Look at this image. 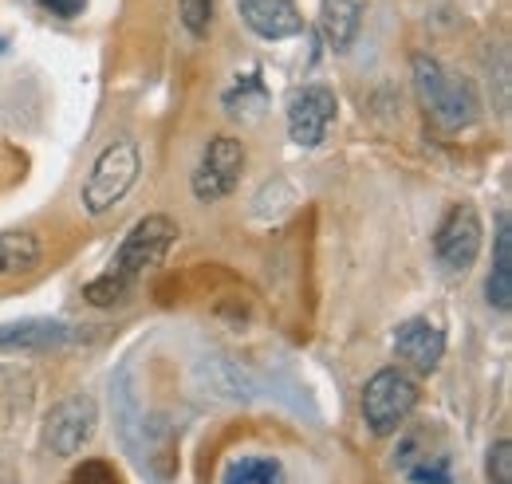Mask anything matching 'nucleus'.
I'll return each instance as SVG.
<instances>
[{
    "label": "nucleus",
    "instance_id": "nucleus-1",
    "mask_svg": "<svg viewBox=\"0 0 512 484\" xmlns=\"http://www.w3.org/2000/svg\"><path fill=\"white\" fill-rule=\"evenodd\" d=\"M174 241H178V225H174L170 217H162V213L142 217L127 233V241L119 244L115 264H111L99 280L87 284V300L95 303V307H111V303L127 300L130 288H134L150 268H158V264L170 256Z\"/></svg>",
    "mask_w": 512,
    "mask_h": 484
},
{
    "label": "nucleus",
    "instance_id": "nucleus-2",
    "mask_svg": "<svg viewBox=\"0 0 512 484\" xmlns=\"http://www.w3.org/2000/svg\"><path fill=\"white\" fill-rule=\"evenodd\" d=\"M414 95L426 107V115L438 122L442 130H465L481 119V103L477 91L465 75L449 71L442 60L434 56H414Z\"/></svg>",
    "mask_w": 512,
    "mask_h": 484
},
{
    "label": "nucleus",
    "instance_id": "nucleus-3",
    "mask_svg": "<svg viewBox=\"0 0 512 484\" xmlns=\"http://www.w3.org/2000/svg\"><path fill=\"white\" fill-rule=\"evenodd\" d=\"M138 174H142V150H138V142L134 138L111 142L95 158V166H91V174L83 182V209L91 217H103L107 209H115L127 197L130 185L138 182Z\"/></svg>",
    "mask_w": 512,
    "mask_h": 484
},
{
    "label": "nucleus",
    "instance_id": "nucleus-4",
    "mask_svg": "<svg viewBox=\"0 0 512 484\" xmlns=\"http://www.w3.org/2000/svg\"><path fill=\"white\" fill-rule=\"evenodd\" d=\"M414 410H418V382L398 366L371 374V382L363 386V418L375 437L398 433Z\"/></svg>",
    "mask_w": 512,
    "mask_h": 484
},
{
    "label": "nucleus",
    "instance_id": "nucleus-5",
    "mask_svg": "<svg viewBox=\"0 0 512 484\" xmlns=\"http://www.w3.org/2000/svg\"><path fill=\"white\" fill-rule=\"evenodd\" d=\"M241 174H245V146L229 134H217L205 142L201 158H197V170H193V197L197 201H221L229 197L237 185H241Z\"/></svg>",
    "mask_w": 512,
    "mask_h": 484
},
{
    "label": "nucleus",
    "instance_id": "nucleus-6",
    "mask_svg": "<svg viewBox=\"0 0 512 484\" xmlns=\"http://www.w3.org/2000/svg\"><path fill=\"white\" fill-rule=\"evenodd\" d=\"M481 237H485L481 213L473 205H453L434 233V256L449 272H465L481 252Z\"/></svg>",
    "mask_w": 512,
    "mask_h": 484
},
{
    "label": "nucleus",
    "instance_id": "nucleus-7",
    "mask_svg": "<svg viewBox=\"0 0 512 484\" xmlns=\"http://www.w3.org/2000/svg\"><path fill=\"white\" fill-rule=\"evenodd\" d=\"M95 425H99V406L95 398L87 394H71L64 398L52 414H48V425H44V441L56 457H75L91 437H95Z\"/></svg>",
    "mask_w": 512,
    "mask_h": 484
},
{
    "label": "nucleus",
    "instance_id": "nucleus-8",
    "mask_svg": "<svg viewBox=\"0 0 512 484\" xmlns=\"http://www.w3.org/2000/svg\"><path fill=\"white\" fill-rule=\"evenodd\" d=\"M335 111H339V103H335V91L331 87L312 83V87L296 91L288 99V138L296 146H304V150H316L323 138H327L331 122H335Z\"/></svg>",
    "mask_w": 512,
    "mask_h": 484
},
{
    "label": "nucleus",
    "instance_id": "nucleus-9",
    "mask_svg": "<svg viewBox=\"0 0 512 484\" xmlns=\"http://www.w3.org/2000/svg\"><path fill=\"white\" fill-rule=\"evenodd\" d=\"M394 351L422 374L438 370V363L446 359V331L434 319H406L394 331Z\"/></svg>",
    "mask_w": 512,
    "mask_h": 484
},
{
    "label": "nucleus",
    "instance_id": "nucleus-10",
    "mask_svg": "<svg viewBox=\"0 0 512 484\" xmlns=\"http://www.w3.org/2000/svg\"><path fill=\"white\" fill-rule=\"evenodd\" d=\"M237 8L260 40H288L304 32V16L296 0H237Z\"/></svg>",
    "mask_w": 512,
    "mask_h": 484
},
{
    "label": "nucleus",
    "instance_id": "nucleus-11",
    "mask_svg": "<svg viewBox=\"0 0 512 484\" xmlns=\"http://www.w3.org/2000/svg\"><path fill=\"white\" fill-rule=\"evenodd\" d=\"M363 16H367V0H320V36L323 44L343 56L359 28H363Z\"/></svg>",
    "mask_w": 512,
    "mask_h": 484
},
{
    "label": "nucleus",
    "instance_id": "nucleus-12",
    "mask_svg": "<svg viewBox=\"0 0 512 484\" xmlns=\"http://www.w3.org/2000/svg\"><path fill=\"white\" fill-rule=\"evenodd\" d=\"M67 323L60 319H20L0 323V351H52L67 343Z\"/></svg>",
    "mask_w": 512,
    "mask_h": 484
},
{
    "label": "nucleus",
    "instance_id": "nucleus-13",
    "mask_svg": "<svg viewBox=\"0 0 512 484\" xmlns=\"http://www.w3.org/2000/svg\"><path fill=\"white\" fill-rule=\"evenodd\" d=\"M485 300L497 311H509L512 307V229H509V213L497 217V241H493V272H489V284H485Z\"/></svg>",
    "mask_w": 512,
    "mask_h": 484
},
{
    "label": "nucleus",
    "instance_id": "nucleus-14",
    "mask_svg": "<svg viewBox=\"0 0 512 484\" xmlns=\"http://www.w3.org/2000/svg\"><path fill=\"white\" fill-rule=\"evenodd\" d=\"M40 260H44V244L36 233H24V229L0 233V280L28 276L40 268Z\"/></svg>",
    "mask_w": 512,
    "mask_h": 484
},
{
    "label": "nucleus",
    "instance_id": "nucleus-15",
    "mask_svg": "<svg viewBox=\"0 0 512 484\" xmlns=\"http://www.w3.org/2000/svg\"><path fill=\"white\" fill-rule=\"evenodd\" d=\"M225 484H288L276 457H237L225 469Z\"/></svg>",
    "mask_w": 512,
    "mask_h": 484
},
{
    "label": "nucleus",
    "instance_id": "nucleus-16",
    "mask_svg": "<svg viewBox=\"0 0 512 484\" xmlns=\"http://www.w3.org/2000/svg\"><path fill=\"white\" fill-rule=\"evenodd\" d=\"M182 24L193 40H205L209 36V24H213V0H182Z\"/></svg>",
    "mask_w": 512,
    "mask_h": 484
},
{
    "label": "nucleus",
    "instance_id": "nucleus-17",
    "mask_svg": "<svg viewBox=\"0 0 512 484\" xmlns=\"http://www.w3.org/2000/svg\"><path fill=\"white\" fill-rule=\"evenodd\" d=\"M489 481L512 484V441H505V437L489 449Z\"/></svg>",
    "mask_w": 512,
    "mask_h": 484
},
{
    "label": "nucleus",
    "instance_id": "nucleus-18",
    "mask_svg": "<svg viewBox=\"0 0 512 484\" xmlns=\"http://www.w3.org/2000/svg\"><path fill=\"white\" fill-rule=\"evenodd\" d=\"M406 473H410V481L414 484H449V461L446 457H426L422 465H406Z\"/></svg>",
    "mask_w": 512,
    "mask_h": 484
},
{
    "label": "nucleus",
    "instance_id": "nucleus-19",
    "mask_svg": "<svg viewBox=\"0 0 512 484\" xmlns=\"http://www.w3.org/2000/svg\"><path fill=\"white\" fill-rule=\"evenodd\" d=\"M71 484H123V481H119V473L107 461H83L71 473Z\"/></svg>",
    "mask_w": 512,
    "mask_h": 484
},
{
    "label": "nucleus",
    "instance_id": "nucleus-20",
    "mask_svg": "<svg viewBox=\"0 0 512 484\" xmlns=\"http://www.w3.org/2000/svg\"><path fill=\"white\" fill-rule=\"evenodd\" d=\"M40 8L52 12V16H60V20H75V16L87 12V0H40Z\"/></svg>",
    "mask_w": 512,
    "mask_h": 484
},
{
    "label": "nucleus",
    "instance_id": "nucleus-21",
    "mask_svg": "<svg viewBox=\"0 0 512 484\" xmlns=\"http://www.w3.org/2000/svg\"><path fill=\"white\" fill-rule=\"evenodd\" d=\"M0 52H8V44H4V36H0Z\"/></svg>",
    "mask_w": 512,
    "mask_h": 484
}]
</instances>
